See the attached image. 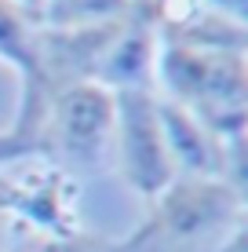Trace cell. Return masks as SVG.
<instances>
[{
    "instance_id": "4",
    "label": "cell",
    "mask_w": 248,
    "mask_h": 252,
    "mask_svg": "<svg viewBox=\"0 0 248 252\" xmlns=\"http://www.w3.org/2000/svg\"><path fill=\"white\" fill-rule=\"evenodd\" d=\"M77 187L73 172L58 168L44 158H22L7 168H0V216L19 220L40 238H77Z\"/></svg>"
},
{
    "instance_id": "5",
    "label": "cell",
    "mask_w": 248,
    "mask_h": 252,
    "mask_svg": "<svg viewBox=\"0 0 248 252\" xmlns=\"http://www.w3.org/2000/svg\"><path fill=\"white\" fill-rule=\"evenodd\" d=\"M113 99H117V125H113L117 164H121L128 187L142 201H153L175 179V164L157 114V92L150 88L113 92Z\"/></svg>"
},
{
    "instance_id": "3",
    "label": "cell",
    "mask_w": 248,
    "mask_h": 252,
    "mask_svg": "<svg viewBox=\"0 0 248 252\" xmlns=\"http://www.w3.org/2000/svg\"><path fill=\"white\" fill-rule=\"evenodd\" d=\"M117 99L95 81L66 84L48 99L37 128V158L58 168H99L113 143Z\"/></svg>"
},
{
    "instance_id": "8",
    "label": "cell",
    "mask_w": 248,
    "mask_h": 252,
    "mask_svg": "<svg viewBox=\"0 0 248 252\" xmlns=\"http://www.w3.org/2000/svg\"><path fill=\"white\" fill-rule=\"evenodd\" d=\"M132 11H135L132 0H44L37 11V26H44V30H77V26L128 19Z\"/></svg>"
},
{
    "instance_id": "10",
    "label": "cell",
    "mask_w": 248,
    "mask_h": 252,
    "mask_svg": "<svg viewBox=\"0 0 248 252\" xmlns=\"http://www.w3.org/2000/svg\"><path fill=\"white\" fill-rule=\"evenodd\" d=\"M245 238H248V223H241V227L230 230V238H226L216 252H245Z\"/></svg>"
},
{
    "instance_id": "9",
    "label": "cell",
    "mask_w": 248,
    "mask_h": 252,
    "mask_svg": "<svg viewBox=\"0 0 248 252\" xmlns=\"http://www.w3.org/2000/svg\"><path fill=\"white\" fill-rule=\"evenodd\" d=\"M22 158H37V146H33L29 135H22L19 128H7V132H0V168H7V164L22 161Z\"/></svg>"
},
{
    "instance_id": "6",
    "label": "cell",
    "mask_w": 248,
    "mask_h": 252,
    "mask_svg": "<svg viewBox=\"0 0 248 252\" xmlns=\"http://www.w3.org/2000/svg\"><path fill=\"white\" fill-rule=\"evenodd\" d=\"M157 55H161V33L157 22L146 11L135 7L124 19L121 33L113 37V44L106 48L95 73V84L110 92H135V88H150L157 81Z\"/></svg>"
},
{
    "instance_id": "1",
    "label": "cell",
    "mask_w": 248,
    "mask_h": 252,
    "mask_svg": "<svg viewBox=\"0 0 248 252\" xmlns=\"http://www.w3.org/2000/svg\"><path fill=\"white\" fill-rule=\"evenodd\" d=\"M128 238L106 241V252H216L245 223V194L226 179L175 176Z\"/></svg>"
},
{
    "instance_id": "2",
    "label": "cell",
    "mask_w": 248,
    "mask_h": 252,
    "mask_svg": "<svg viewBox=\"0 0 248 252\" xmlns=\"http://www.w3.org/2000/svg\"><path fill=\"white\" fill-rule=\"evenodd\" d=\"M157 84L165 99L186 106L216 139L241 143L248 125V73L237 51H204L161 40Z\"/></svg>"
},
{
    "instance_id": "12",
    "label": "cell",
    "mask_w": 248,
    "mask_h": 252,
    "mask_svg": "<svg viewBox=\"0 0 248 252\" xmlns=\"http://www.w3.org/2000/svg\"><path fill=\"white\" fill-rule=\"evenodd\" d=\"M132 4H135V7H139V11H146V15H150V7H153V4H157V0H132Z\"/></svg>"
},
{
    "instance_id": "7",
    "label": "cell",
    "mask_w": 248,
    "mask_h": 252,
    "mask_svg": "<svg viewBox=\"0 0 248 252\" xmlns=\"http://www.w3.org/2000/svg\"><path fill=\"white\" fill-rule=\"evenodd\" d=\"M37 19L15 0H0V63L15 66L22 81L37 73Z\"/></svg>"
},
{
    "instance_id": "11",
    "label": "cell",
    "mask_w": 248,
    "mask_h": 252,
    "mask_svg": "<svg viewBox=\"0 0 248 252\" xmlns=\"http://www.w3.org/2000/svg\"><path fill=\"white\" fill-rule=\"evenodd\" d=\"M15 4H19L22 11H29L33 19H37V11H40V4H44V0H15Z\"/></svg>"
}]
</instances>
